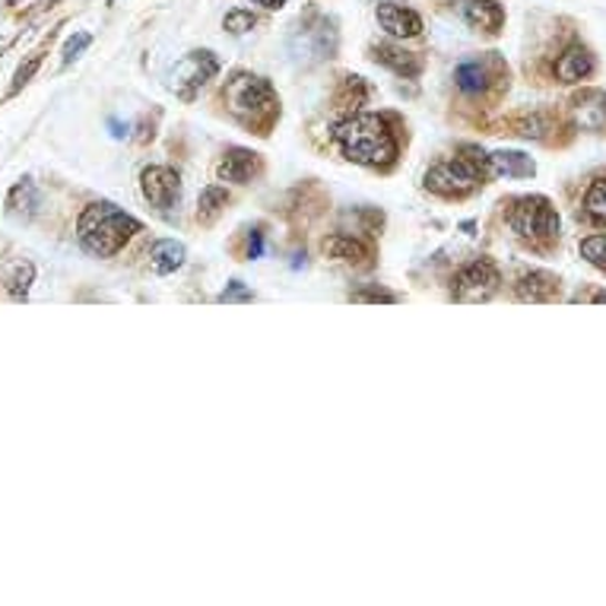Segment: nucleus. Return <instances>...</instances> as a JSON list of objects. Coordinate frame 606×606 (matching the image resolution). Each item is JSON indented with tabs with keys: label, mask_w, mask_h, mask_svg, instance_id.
<instances>
[{
	"label": "nucleus",
	"mask_w": 606,
	"mask_h": 606,
	"mask_svg": "<svg viewBox=\"0 0 606 606\" xmlns=\"http://www.w3.org/2000/svg\"><path fill=\"white\" fill-rule=\"evenodd\" d=\"M39 61H42V58H39V54H36V58H29V64H26V68L17 70V80H13V92L23 90L26 83H29V77H32V73H36V70H39Z\"/></svg>",
	"instance_id": "nucleus-28"
},
{
	"label": "nucleus",
	"mask_w": 606,
	"mask_h": 606,
	"mask_svg": "<svg viewBox=\"0 0 606 606\" xmlns=\"http://www.w3.org/2000/svg\"><path fill=\"white\" fill-rule=\"evenodd\" d=\"M578 124L587 131H604L606 128V95L604 92H584L575 99Z\"/></svg>",
	"instance_id": "nucleus-15"
},
{
	"label": "nucleus",
	"mask_w": 606,
	"mask_h": 606,
	"mask_svg": "<svg viewBox=\"0 0 606 606\" xmlns=\"http://www.w3.org/2000/svg\"><path fill=\"white\" fill-rule=\"evenodd\" d=\"M254 13H248V10H232V13H225V29L232 32V36H242L248 29H254Z\"/></svg>",
	"instance_id": "nucleus-25"
},
{
	"label": "nucleus",
	"mask_w": 606,
	"mask_h": 606,
	"mask_svg": "<svg viewBox=\"0 0 606 606\" xmlns=\"http://www.w3.org/2000/svg\"><path fill=\"white\" fill-rule=\"evenodd\" d=\"M109 128H112V137H124V134H128V124H118V121H112Z\"/></svg>",
	"instance_id": "nucleus-32"
},
{
	"label": "nucleus",
	"mask_w": 606,
	"mask_h": 606,
	"mask_svg": "<svg viewBox=\"0 0 606 606\" xmlns=\"http://www.w3.org/2000/svg\"><path fill=\"white\" fill-rule=\"evenodd\" d=\"M559 295V276L534 270L517 283V299L521 302H553Z\"/></svg>",
	"instance_id": "nucleus-12"
},
{
	"label": "nucleus",
	"mask_w": 606,
	"mask_h": 606,
	"mask_svg": "<svg viewBox=\"0 0 606 606\" xmlns=\"http://www.w3.org/2000/svg\"><path fill=\"white\" fill-rule=\"evenodd\" d=\"M254 3H261V7H267V10H280L286 0H254Z\"/></svg>",
	"instance_id": "nucleus-31"
},
{
	"label": "nucleus",
	"mask_w": 606,
	"mask_h": 606,
	"mask_svg": "<svg viewBox=\"0 0 606 606\" xmlns=\"http://www.w3.org/2000/svg\"><path fill=\"white\" fill-rule=\"evenodd\" d=\"M489 169L495 175H505V179H527L537 172L534 159L524 156V153H515V150H498L489 156Z\"/></svg>",
	"instance_id": "nucleus-14"
},
{
	"label": "nucleus",
	"mask_w": 606,
	"mask_h": 606,
	"mask_svg": "<svg viewBox=\"0 0 606 606\" xmlns=\"http://www.w3.org/2000/svg\"><path fill=\"white\" fill-rule=\"evenodd\" d=\"M353 299H356V302H394L397 295L387 290H362V292H353Z\"/></svg>",
	"instance_id": "nucleus-27"
},
{
	"label": "nucleus",
	"mask_w": 606,
	"mask_h": 606,
	"mask_svg": "<svg viewBox=\"0 0 606 606\" xmlns=\"http://www.w3.org/2000/svg\"><path fill=\"white\" fill-rule=\"evenodd\" d=\"M582 257L587 264H594V267L606 273V235H590V239H584Z\"/></svg>",
	"instance_id": "nucleus-23"
},
{
	"label": "nucleus",
	"mask_w": 606,
	"mask_h": 606,
	"mask_svg": "<svg viewBox=\"0 0 606 606\" xmlns=\"http://www.w3.org/2000/svg\"><path fill=\"white\" fill-rule=\"evenodd\" d=\"M495 290H498V270H495L493 261L479 257L454 276L451 295L457 302H486V299H493Z\"/></svg>",
	"instance_id": "nucleus-6"
},
{
	"label": "nucleus",
	"mask_w": 606,
	"mask_h": 606,
	"mask_svg": "<svg viewBox=\"0 0 606 606\" xmlns=\"http://www.w3.org/2000/svg\"><path fill=\"white\" fill-rule=\"evenodd\" d=\"M594 302H606V292H597V295H594Z\"/></svg>",
	"instance_id": "nucleus-33"
},
{
	"label": "nucleus",
	"mask_w": 606,
	"mask_h": 606,
	"mask_svg": "<svg viewBox=\"0 0 606 606\" xmlns=\"http://www.w3.org/2000/svg\"><path fill=\"white\" fill-rule=\"evenodd\" d=\"M248 299H251V292H248L242 283H232V286L220 295V302H248Z\"/></svg>",
	"instance_id": "nucleus-29"
},
{
	"label": "nucleus",
	"mask_w": 606,
	"mask_h": 606,
	"mask_svg": "<svg viewBox=\"0 0 606 606\" xmlns=\"http://www.w3.org/2000/svg\"><path fill=\"white\" fill-rule=\"evenodd\" d=\"M32 276H36V267H32L29 261H20V264L13 267V276L7 280V290H10V295H13L17 302L29 295V286H32Z\"/></svg>",
	"instance_id": "nucleus-22"
},
{
	"label": "nucleus",
	"mask_w": 606,
	"mask_h": 606,
	"mask_svg": "<svg viewBox=\"0 0 606 606\" xmlns=\"http://www.w3.org/2000/svg\"><path fill=\"white\" fill-rule=\"evenodd\" d=\"M584 216L590 223L606 225V179H597L584 194Z\"/></svg>",
	"instance_id": "nucleus-21"
},
{
	"label": "nucleus",
	"mask_w": 606,
	"mask_h": 606,
	"mask_svg": "<svg viewBox=\"0 0 606 606\" xmlns=\"http://www.w3.org/2000/svg\"><path fill=\"white\" fill-rule=\"evenodd\" d=\"M90 42H92L90 32H77V36L70 39L68 46H64V64H70V61H77V58H80V51L90 46Z\"/></svg>",
	"instance_id": "nucleus-26"
},
{
	"label": "nucleus",
	"mask_w": 606,
	"mask_h": 606,
	"mask_svg": "<svg viewBox=\"0 0 606 606\" xmlns=\"http://www.w3.org/2000/svg\"><path fill=\"white\" fill-rule=\"evenodd\" d=\"M36 210H39V191H36V184H32V181L17 184V188L10 191V198H7V213H10L13 220H32Z\"/></svg>",
	"instance_id": "nucleus-18"
},
{
	"label": "nucleus",
	"mask_w": 606,
	"mask_h": 606,
	"mask_svg": "<svg viewBox=\"0 0 606 606\" xmlns=\"http://www.w3.org/2000/svg\"><path fill=\"white\" fill-rule=\"evenodd\" d=\"M508 225L531 245H549L559 239V213L549 198H517L508 210Z\"/></svg>",
	"instance_id": "nucleus-3"
},
{
	"label": "nucleus",
	"mask_w": 606,
	"mask_h": 606,
	"mask_svg": "<svg viewBox=\"0 0 606 606\" xmlns=\"http://www.w3.org/2000/svg\"><path fill=\"white\" fill-rule=\"evenodd\" d=\"M143 198L159 206V210H169L175 206L181 198V179L175 169H165V165H153L143 172Z\"/></svg>",
	"instance_id": "nucleus-8"
},
{
	"label": "nucleus",
	"mask_w": 606,
	"mask_h": 606,
	"mask_svg": "<svg viewBox=\"0 0 606 606\" xmlns=\"http://www.w3.org/2000/svg\"><path fill=\"white\" fill-rule=\"evenodd\" d=\"M378 23L387 36H394V39H413V36H420L423 32V17L420 13H413L410 7L404 3H394V0H382L378 3Z\"/></svg>",
	"instance_id": "nucleus-9"
},
{
	"label": "nucleus",
	"mask_w": 606,
	"mask_h": 606,
	"mask_svg": "<svg viewBox=\"0 0 606 606\" xmlns=\"http://www.w3.org/2000/svg\"><path fill=\"white\" fill-rule=\"evenodd\" d=\"M225 201H229V198H225L223 188H206V191L201 194V220L210 223V220L223 210Z\"/></svg>",
	"instance_id": "nucleus-24"
},
{
	"label": "nucleus",
	"mask_w": 606,
	"mask_h": 606,
	"mask_svg": "<svg viewBox=\"0 0 606 606\" xmlns=\"http://www.w3.org/2000/svg\"><path fill=\"white\" fill-rule=\"evenodd\" d=\"M334 140L350 162L372 165V169H384L397 156V140L387 131L384 118H375V114H356L340 121L334 128Z\"/></svg>",
	"instance_id": "nucleus-1"
},
{
	"label": "nucleus",
	"mask_w": 606,
	"mask_h": 606,
	"mask_svg": "<svg viewBox=\"0 0 606 606\" xmlns=\"http://www.w3.org/2000/svg\"><path fill=\"white\" fill-rule=\"evenodd\" d=\"M261 251H264L261 232H251V242H248V254H251V257H261Z\"/></svg>",
	"instance_id": "nucleus-30"
},
{
	"label": "nucleus",
	"mask_w": 606,
	"mask_h": 606,
	"mask_svg": "<svg viewBox=\"0 0 606 606\" xmlns=\"http://www.w3.org/2000/svg\"><path fill=\"white\" fill-rule=\"evenodd\" d=\"M223 95L229 102V112L239 114V118H257L261 112H270V102H273L270 83L254 73H235L225 83Z\"/></svg>",
	"instance_id": "nucleus-5"
},
{
	"label": "nucleus",
	"mask_w": 606,
	"mask_h": 606,
	"mask_svg": "<svg viewBox=\"0 0 606 606\" xmlns=\"http://www.w3.org/2000/svg\"><path fill=\"white\" fill-rule=\"evenodd\" d=\"M216 70H220V61L213 58V51H191L184 61H179V68L172 73V90L179 99L191 102Z\"/></svg>",
	"instance_id": "nucleus-7"
},
{
	"label": "nucleus",
	"mask_w": 606,
	"mask_h": 606,
	"mask_svg": "<svg viewBox=\"0 0 606 606\" xmlns=\"http://www.w3.org/2000/svg\"><path fill=\"white\" fill-rule=\"evenodd\" d=\"M594 73V54L584 46L565 48L556 61V80L559 83H582Z\"/></svg>",
	"instance_id": "nucleus-11"
},
{
	"label": "nucleus",
	"mask_w": 606,
	"mask_h": 606,
	"mask_svg": "<svg viewBox=\"0 0 606 606\" xmlns=\"http://www.w3.org/2000/svg\"><path fill=\"white\" fill-rule=\"evenodd\" d=\"M324 251H327L331 257H337V261H346V264H365V257H368L365 245H360V242L350 239V235H334V239H327V242H324Z\"/></svg>",
	"instance_id": "nucleus-20"
},
{
	"label": "nucleus",
	"mask_w": 606,
	"mask_h": 606,
	"mask_svg": "<svg viewBox=\"0 0 606 606\" xmlns=\"http://www.w3.org/2000/svg\"><path fill=\"white\" fill-rule=\"evenodd\" d=\"M375 61L384 64V68H391L394 73H401V77H420V73H423V61H420V54L404 51L401 46H391V42L375 46Z\"/></svg>",
	"instance_id": "nucleus-13"
},
{
	"label": "nucleus",
	"mask_w": 606,
	"mask_h": 606,
	"mask_svg": "<svg viewBox=\"0 0 606 606\" xmlns=\"http://www.w3.org/2000/svg\"><path fill=\"white\" fill-rule=\"evenodd\" d=\"M140 232V223L134 216H128L124 210H118L114 203H92L87 206V213L80 216V225H77V239L80 245L87 248L95 257H112L118 254L124 242Z\"/></svg>",
	"instance_id": "nucleus-2"
},
{
	"label": "nucleus",
	"mask_w": 606,
	"mask_h": 606,
	"mask_svg": "<svg viewBox=\"0 0 606 606\" xmlns=\"http://www.w3.org/2000/svg\"><path fill=\"white\" fill-rule=\"evenodd\" d=\"M150 261H153V270H156V273H172V270H179L181 264H184V245H181V242H172V239L156 242L153 251H150Z\"/></svg>",
	"instance_id": "nucleus-19"
},
{
	"label": "nucleus",
	"mask_w": 606,
	"mask_h": 606,
	"mask_svg": "<svg viewBox=\"0 0 606 606\" xmlns=\"http://www.w3.org/2000/svg\"><path fill=\"white\" fill-rule=\"evenodd\" d=\"M454 83L467 95L486 92V87H489V61H464L461 68L454 70Z\"/></svg>",
	"instance_id": "nucleus-17"
},
{
	"label": "nucleus",
	"mask_w": 606,
	"mask_h": 606,
	"mask_svg": "<svg viewBox=\"0 0 606 606\" xmlns=\"http://www.w3.org/2000/svg\"><path fill=\"white\" fill-rule=\"evenodd\" d=\"M461 20L471 26V29H479V32H498L502 23H505V10L498 0H454Z\"/></svg>",
	"instance_id": "nucleus-10"
},
{
	"label": "nucleus",
	"mask_w": 606,
	"mask_h": 606,
	"mask_svg": "<svg viewBox=\"0 0 606 606\" xmlns=\"http://www.w3.org/2000/svg\"><path fill=\"white\" fill-rule=\"evenodd\" d=\"M471 156L454 159V162H438L426 172V188L438 198H464L476 188V179H479V169L489 165V156H476V150L467 147Z\"/></svg>",
	"instance_id": "nucleus-4"
},
{
	"label": "nucleus",
	"mask_w": 606,
	"mask_h": 606,
	"mask_svg": "<svg viewBox=\"0 0 606 606\" xmlns=\"http://www.w3.org/2000/svg\"><path fill=\"white\" fill-rule=\"evenodd\" d=\"M254 169H257V159L251 150H239V147H232L229 153L220 162V179L223 181H235V184H245L251 175H254Z\"/></svg>",
	"instance_id": "nucleus-16"
}]
</instances>
